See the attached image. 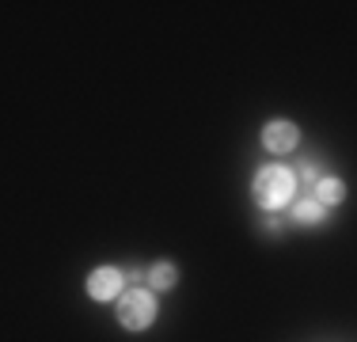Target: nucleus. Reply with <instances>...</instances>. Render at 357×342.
<instances>
[{"instance_id": "nucleus-1", "label": "nucleus", "mask_w": 357, "mask_h": 342, "mask_svg": "<svg viewBox=\"0 0 357 342\" xmlns=\"http://www.w3.org/2000/svg\"><path fill=\"white\" fill-rule=\"evenodd\" d=\"M289 198H293V171L262 168L259 175H255V202H259L262 209H278V205H285Z\"/></svg>"}, {"instance_id": "nucleus-2", "label": "nucleus", "mask_w": 357, "mask_h": 342, "mask_svg": "<svg viewBox=\"0 0 357 342\" xmlns=\"http://www.w3.org/2000/svg\"><path fill=\"white\" fill-rule=\"evenodd\" d=\"M118 320H122L126 331H144L156 320V301H152V293L130 289V293L122 297V304H118Z\"/></svg>"}, {"instance_id": "nucleus-3", "label": "nucleus", "mask_w": 357, "mask_h": 342, "mask_svg": "<svg viewBox=\"0 0 357 342\" xmlns=\"http://www.w3.org/2000/svg\"><path fill=\"white\" fill-rule=\"evenodd\" d=\"M88 293L96 297V301H114V297L122 293V274H118L114 267H99L88 278Z\"/></svg>"}, {"instance_id": "nucleus-4", "label": "nucleus", "mask_w": 357, "mask_h": 342, "mask_svg": "<svg viewBox=\"0 0 357 342\" xmlns=\"http://www.w3.org/2000/svg\"><path fill=\"white\" fill-rule=\"evenodd\" d=\"M296 141H301V133H296L293 122H270L266 130H262V144H266L270 152H293Z\"/></svg>"}, {"instance_id": "nucleus-5", "label": "nucleus", "mask_w": 357, "mask_h": 342, "mask_svg": "<svg viewBox=\"0 0 357 342\" xmlns=\"http://www.w3.org/2000/svg\"><path fill=\"white\" fill-rule=\"evenodd\" d=\"M144 278L152 281V289H172L175 278H178V270L172 267V262H156L152 270H144Z\"/></svg>"}, {"instance_id": "nucleus-6", "label": "nucleus", "mask_w": 357, "mask_h": 342, "mask_svg": "<svg viewBox=\"0 0 357 342\" xmlns=\"http://www.w3.org/2000/svg\"><path fill=\"white\" fill-rule=\"evenodd\" d=\"M293 221H301V225H319L323 221V205L316 198H304L293 205Z\"/></svg>"}, {"instance_id": "nucleus-7", "label": "nucleus", "mask_w": 357, "mask_h": 342, "mask_svg": "<svg viewBox=\"0 0 357 342\" xmlns=\"http://www.w3.org/2000/svg\"><path fill=\"white\" fill-rule=\"evenodd\" d=\"M316 202L319 205L342 202V183H338V179H316Z\"/></svg>"}]
</instances>
